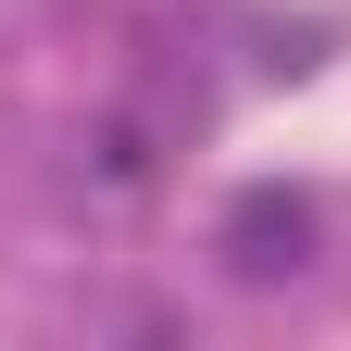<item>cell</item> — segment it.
Returning <instances> with one entry per match:
<instances>
[{
    "label": "cell",
    "mask_w": 351,
    "mask_h": 351,
    "mask_svg": "<svg viewBox=\"0 0 351 351\" xmlns=\"http://www.w3.org/2000/svg\"><path fill=\"white\" fill-rule=\"evenodd\" d=\"M314 251V201H289V189H251L226 213V263L239 276H289V263Z\"/></svg>",
    "instance_id": "obj_1"
}]
</instances>
